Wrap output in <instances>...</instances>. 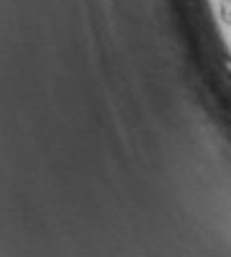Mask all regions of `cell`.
Returning a JSON list of instances; mask_svg holds the SVG:
<instances>
[{"mask_svg":"<svg viewBox=\"0 0 231 257\" xmlns=\"http://www.w3.org/2000/svg\"><path fill=\"white\" fill-rule=\"evenodd\" d=\"M218 16L226 26H231V0H221L218 3Z\"/></svg>","mask_w":231,"mask_h":257,"instance_id":"6da1fadb","label":"cell"}]
</instances>
